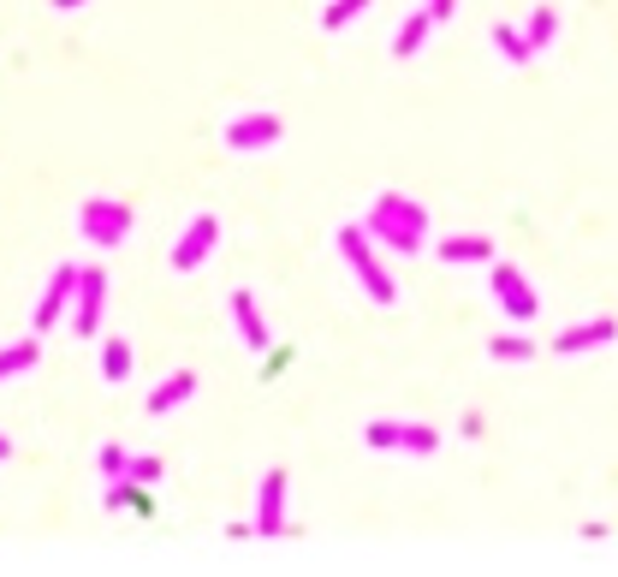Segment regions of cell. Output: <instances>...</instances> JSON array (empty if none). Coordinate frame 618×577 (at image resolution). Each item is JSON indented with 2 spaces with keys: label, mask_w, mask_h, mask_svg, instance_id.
Returning <instances> with one entry per match:
<instances>
[{
  "label": "cell",
  "mask_w": 618,
  "mask_h": 577,
  "mask_svg": "<svg viewBox=\"0 0 618 577\" xmlns=\"http://www.w3.org/2000/svg\"><path fill=\"white\" fill-rule=\"evenodd\" d=\"M618 340V322L613 316H595V322H577V328H565L559 340H553V351L559 358H577V351H601Z\"/></svg>",
  "instance_id": "7"
},
{
  "label": "cell",
  "mask_w": 618,
  "mask_h": 577,
  "mask_svg": "<svg viewBox=\"0 0 618 577\" xmlns=\"http://www.w3.org/2000/svg\"><path fill=\"white\" fill-rule=\"evenodd\" d=\"M102 471H108V476H119V471H131V459H125L119 447H108V453H102Z\"/></svg>",
  "instance_id": "23"
},
{
  "label": "cell",
  "mask_w": 618,
  "mask_h": 577,
  "mask_svg": "<svg viewBox=\"0 0 618 577\" xmlns=\"http://www.w3.org/2000/svg\"><path fill=\"white\" fill-rule=\"evenodd\" d=\"M494 48L512 60V66H529V54H535V48H529V36L517 30V24H494Z\"/></svg>",
  "instance_id": "14"
},
{
  "label": "cell",
  "mask_w": 618,
  "mask_h": 577,
  "mask_svg": "<svg viewBox=\"0 0 618 577\" xmlns=\"http://www.w3.org/2000/svg\"><path fill=\"white\" fill-rule=\"evenodd\" d=\"M286 488H292V476L274 464L268 476H262V494H256V536H286L292 524H286Z\"/></svg>",
  "instance_id": "4"
},
{
  "label": "cell",
  "mask_w": 618,
  "mask_h": 577,
  "mask_svg": "<svg viewBox=\"0 0 618 577\" xmlns=\"http://www.w3.org/2000/svg\"><path fill=\"white\" fill-rule=\"evenodd\" d=\"M185 399H197V375L191 369H179V375H167V381L149 393V417H167V411H179Z\"/></svg>",
  "instance_id": "10"
},
{
  "label": "cell",
  "mask_w": 618,
  "mask_h": 577,
  "mask_svg": "<svg viewBox=\"0 0 618 577\" xmlns=\"http://www.w3.org/2000/svg\"><path fill=\"white\" fill-rule=\"evenodd\" d=\"M369 12V0H333V7L321 12V30H345L351 18H363Z\"/></svg>",
  "instance_id": "18"
},
{
  "label": "cell",
  "mask_w": 618,
  "mask_h": 577,
  "mask_svg": "<svg viewBox=\"0 0 618 577\" xmlns=\"http://www.w3.org/2000/svg\"><path fill=\"white\" fill-rule=\"evenodd\" d=\"M339 256L351 262V274L363 280V292H369V304H399V280L381 268V256H375V238L369 227H339Z\"/></svg>",
  "instance_id": "2"
},
{
  "label": "cell",
  "mask_w": 618,
  "mask_h": 577,
  "mask_svg": "<svg viewBox=\"0 0 618 577\" xmlns=\"http://www.w3.org/2000/svg\"><path fill=\"white\" fill-rule=\"evenodd\" d=\"M232 322H238V340H244L250 351H268L274 346V334H268V322H262V304H256L250 286H238V292H232Z\"/></svg>",
  "instance_id": "8"
},
{
  "label": "cell",
  "mask_w": 618,
  "mask_h": 577,
  "mask_svg": "<svg viewBox=\"0 0 618 577\" xmlns=\"http://www.w3.org/2000/svg\"><path fill=\"white\" fill-rule=\"evenodd\" d=\"M84 227H90L96 244H119L125 227H131V209L125 203H90L84 209Z\"/></svg>",
  "instance_id": "9"
},
{
  "label": "cell",
  "mask_w": 618,
  "mask_h": 577,
  "mask_svg": "<svg viewBox=\"0 0 618 577\" xmlns=\"http://www.w3.org/2000/svg\"><path fill=\"white\" fill-rule=\"evenodd\" d=\"M102 286H108L102 274H84V334H90V328H96V316H102V298H108Z\"/></svg>",
  "instance_id": "19"
},
{
  "label": "cell",
  "mask_w": 618,
  "mask_h": 577,
  "mask_svg": "<svg viewBox=\"0 0 618 577\" xmlns=\"http://www.w3.org/2000/svg\"><path fill=\"white\" fill-rule=\"evenodd\" d=\"M363 441H369L375 453H399V447H405V423H369Z\"/></svg>",
  "instance_id": "16"
},
{
  "label": "cell",
  "mask_w": 618,
  "mask_h": 577,
  "mask_svg": "<svg viewBox=\"0 0 618 577\" xmlns=\"http://www.w3.org/2000/svg\"><path fill=\"white\" fill-rule=\"evenodd\" d=\"M363 227H369L375 244L399 250V256H416L422 238H428V209L411 203V197H399V191H381L369 203V221H363Z\"/></svg>",
  "instance_id": "1"
},
{
  "label": "cell",
  "mask_w": 618,
  "mask_h": 577,
  "mask_svg": "<svg viewBox=\"0 0 618 577\" xmlns=\"http://www.w3.org/2000/svg\"><path fill=\"white\" fill-rule=\"evenodd\" d=\"M434 256L452 262V268H488V262H494V238H482V233H452V238H434Z\"/></svg>",
  "instance_id": "6"
},
{
  "label": "cell",
  "mask_w": 618,
  "mask_h": 577,
  "mask_svg": "<svg viewBox=\"0 0 618 577\" xmlns=\"http://www.w3.org/2000/svg\"><path fill=\"white\" fill-rule=\"evenodd\" d=\"M500 310H506V316L517 322V328H529V322H535V310H541V298H535V286H517V292H506V298H500Z\"/></svg>",
  "instance_id": "13"
},
{
  "label": "cell",
  "mask_w": 618,
  "mask_h": 577,
  "mask_svg": "<svg viewBox=\"0 0 618 577\" xmlns=\"http://www.w3.org/2000/svg\"><path fill=\"white\" fill-rule=\"evenodd\" d=\"M422 7H428V18H434V24H446L452 12H458V0H422Z\"/></svg>",
  "instance_id": "22"
},
{
  "label": "cell",
  "mask_w": 618,
  "mask_h": 577,
  "mask_svg": "<svg viewBox=\"0 0 618 577\" xmlns=\"http://www.w3.org/2000/svg\"><path fill=\"white\" fill-rule=\"evenodd\" d=\"M214 238H220V221H214V215H197L191 227H185V238L173 244V268H179V274L203 268V262L214 256Z\"/></svg>",
  "instance_id": "5"
},
{
  "label": "cell",
  "mask_w": 618,
  "mask_h": 577,
  "mask_svg": "<svg viewBox=\"0 0 618 577\" xmlns=\"http://www.w3.org/2000/svg\"><path fill=\"white\" fill-rule=\"evenodd\" d=\"M54 7H84V0H54Z\"/></svg>",
  "instance_id": "24"
},
{
  "label": "cell",
  "mask_w": 618,
  "mask_h": 577,
  "mask_svg": "<svg viewBox=\"0 0 618 577\" xmlns=\"http://www.w3.org/2000/svg\"><path fill=\"white\" fill-rule=\"evenodd\" d=\"M434 36V18H428V7H416L411 18H405V30H399V42H393V54L399 60H416L422 54V42Z\"/></svg>",
  "instance_id": "11"
},
{
  "label": "cell",
  "mask_w": 618,
  "mask_h": 577,
  "mask_svg": "<svg viewBox=\"0 0 618 577\" xmlns=\"http://www.w3.org/2000/svg\"><path fill=\"white\" fill-rule=\"evenodd\" d=\"M102 369H108V381H125V375H131V346L113 340V346L102 351Z\"/></svg>",
  "instance_id": "20"
},
{
  "label": "cell",
  "mask_w": 618,
  "mask_h": 577,
  "mask_svg": "<svg viewBox=\"0 0 618 577\" xmlns=\"http://www.w3.org/2000/svg\"><path fill=\"white\" fill-rule=\"evenodd\" d=\"M488 358L494 363H529L535 358V340H529V334H500V340H488Z\"/></svg>",
  "instance_id": "12"
},
{
  "label": "cell",
  "mask_w": 618,
  "mask_h": 577,
  "mask_svg": "<svg viewBox=\"0 0 618 577\" xmlns=\"http://www.w3.org/2000/svg\"><path fill=\"white\" fill-rule=\"evenodd\" d=\"M131 476H137V482H155V476H161V459H131Z\"/></svg>",
  "instance_id": "21"
},
{
  "label": "cell",
  "mask_w": 618,
  "mask_h": 577,
  "mask_svg": "<svg viewBox=\"0 0 618 577\" xmlns=\"http://www.w3.org/2000/svg\"><path fill=\"white\" fill-rule=\"evenodd\" d=\"M440 447V435L428 429V423H405V447H399V453H411V459H428Z\"/></svg>",
  "instance_id": "17"
},
{
  "label": "cell",
  "mask_w": 618,
  "mask_h": 577,
  "mask_svg": "<svg viewBox=\"0 0 618 577\" xmlns=\"http://www.w3.org/2000/svg\"><path fill=\"white\" fill-rule=\"evenodd\" d=\"M226 149H238V155H256V149H274L286 137V120L280 114H238V120H226Z\"/></svg>",
  "instance_id": "3"
},
{
  "label": "cell",
  "mask_w": 618,
  "mask_h": 577,
  "mask_svg": "<svg viewBox=\"0 0 618 577\" xmlns=\"http://www.w3.org/2000/svg\"><path fill=\"white\" fill-rule=\"evenodd\" d=\"M553 30H559V12H553V7H535V12H529L524 36H529V48H535V54L553 42Z\"/></svg>",
  "instance_id": "15"
}]
</instances>
